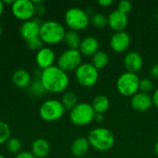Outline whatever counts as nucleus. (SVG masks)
<instances>
[{"instance_id":"obj_1","label":"nucleus","mask_w":158,"mask_h":158,"mask_svg":"<svg viewBox=\"0 0 158 158\" xmlns=\"http://www.w3.org/2000/svg\"><path fill=\"white\" fill-rule=\"evenodd\" d=\"M39 80L46 93L51 94L65 93L69 85V74L55 65L41 70Z\"/></svg>"},{"instance_id":"obj_2","label":"nucleus","mask_w":158,"mask_h":158,"mask_svg":"<svg viewBox=\"0 0 158 158\" xmlns=\"http://www.w3.org/2000/svg\"><path fill=\"white\" fill-rule=\"evenodd\" d=\"M90 145L99 152H106L110 150L115 144L114 133L106 128L93 129L87 137Z\"/></svg>"},{"instance_id":"obj_3","label":"nucleus","mask_w":158,"mask_h":158,"mask_svg":"<svg viewBox=\"0 0 158 158\" xmlns=\"http://www.w3.org/2000/svg\"><path fill=\"white\" fill-rule=\"evenodd\" d=\"M66 30L64 26L56 20H46L41 25L39 37L44 44L55 45L64 40Z\"/></svg>"},{"instance_id":"obj_4","label":"nucleus","mask_w":158,"mask_h":158,"mask_svg":"<svg viewBox=\"0 0 158 158\" xmlns=\"http://www.w3.org/2000/svg\"><path fill=\"white\" fill-rule=\"evenodd\" d=\"M65 22L69 30L80 31L86 29L90 23V17L86 10L81 7H70L65 13Z\"/></svg>"},{"instance_id":"obj_5","label":"nucleus","mask_w":158,"mask_h":158,"mask_svg":"<svg viewBox=\"0 0 158 158\" xmlns=\"http://www.w3.org/2000/svg\"><path fill=\"white\" fill-rule=\"evenodd\" d=\"M64 108L60 100L47 99L42 103L39 107L40 118L46 122H55L59 120L65 114Z\"/></svg>"},{"instance_id":"obj_6","label":"nucleus","mask_w":158,"mask_h":158,"mask_svg":"<svg viewBox=\"0 0 158 158\" xmlns=\"http://www.w3.org/2000/svg\"><path fill=\"white\" fill-rule=\"evenodd\" d=\"M95 112L91 104L79 103L69 111V119L76 126H86L94 120Z\"/></svg>"},{"instance_id":"obj_7","label":"nucleus","mask_w":158,"mask_h":158,"mask_svg":"<svg viewBox=\"0 0 158 158\" xmlns=\"http://www.w3.org/2000/svg\"><path fill=\"white\" fill-rule=\"evenodd\" d=\"M141 79L135 73L124 72L117 81V89L123 96H133L139 92Z\"/></svg>"},{"instance_id":"obj_8","label":"nucleus","mask_w":158,"mask_h":158,"mask_svg":"<svg viewBox=\"0 0 158 158\" xmlns=\"http://www.w3.org/2000/svg\"><path fill=\"white\" fill-rule=\"evenodd\" d=\"M82 55L79 49H67L56 59V66L65 72L75 71L82 63Z\"/></svg>"},{"instance_id":"obj_9","label":"nucleus","mask_w":158,"mask_h":158,"mask_svg":"<svg viewBox=\"0 0 158 158\" xmlns=\"http://www.w3.org/2000/svg\"><path fill=\"white\" fill-rule=\"evenodd\" d=\"M75 78L83 87L94 86L99 79V71L92 63H82L75 70Z\"/></svg>"},{"instance_id":"obj_10","label":"nucleus","mask_w":158,"mask_h":158,"mask_svg":"<svg viewBox=\"0 0 158 158\" xmlns=\"http://www.w3.org/2000/svg\"><path fill=\"white\" fill-rule=\"evenodd\" d=\"M10 9L13 16L23 22L33 19L36 15L35 4L31 0H16Z\"/></svg>"},{"instance_id":"obj_11","label":"nucleus","mask_w":158,"mask_h":158,"mask_svg":"<svg viewBox=\"0 0 158 158\" xmlns=\"http://www.w3.org/2000/svg\"><path fill=\"white\" fill-rule=\"evenodd\" d=\"M42 23L43 22L39 18H33L30 20L22 22V24L19 27V33L21 37L25 41H29L31 39L39 37Z\"/></svg>"},{"instance_id":"obj_12","label":"nucleus","mask_w":158,"mask_h":158,"mask_svg":"<svg viewBox=\"0 0 158 158\" xmlns=\"http://www.w3.org/2000/svg\"><path fill=\"white\" fill-rule=\"evenodd\" d=\"M56 59V54L49 46H44L35 55V63L41 70L54 66Z\"/></svg>"},{"instance_id":"obj_13","label":"nucleus","mask_w":158,"mask_h":158,"mask_svg":"<svg viewBox=\"0 0 158 158\" xmlns=\"http://www.w3.org/2000/svg\"><path fill=\"white\" fill-rule=\"evenodd\" d=\"M107 20L108 26L115 32L124 31L129 23V17L128 14H125L120 10L116 9L107 16Z\"/></svg>"},{"instance_id":"obj_14","label":"nucleus","mask_w":158,"mask_h":158,"mask_svg":"<svg viewBox=\"0 0 158 158\" xmlns=\"http://www.w3.org/2000/svg\"><path fill=\"white\" fill-rule=\"evenodd\" d=\"M131 43V36L128 32L118 31L115 32L110 38V47L117 53H122L129 49Z\"/></svg>"},{"instance_id":"obj_15","label":"nucleus","mask_w":158,"mask_h":158,"mask_svg":"<svg viewBox=\"0 0 158 158\" xmlns=\"http://www.w3.org/2000/svg\"><path fill=\"white\" fill-rule=\"evenodd\" d=\"M123 64L128 72L137 74L143 69V59L139 53L131 51L125 55Z\"/></svg>"},{"instance_id":"obj_16","label":"nucleus","mask_w":158,"mask_h":158,"mask_svg":"<svg viewBox=\"0 0 158 158\" xmlns=\"http://www.w3.org/2000/svg\"><path fill=\"white\" fill-rule=\"evenodd\" d=\"M131 107L138 112H145L153 106L152 96L149 94L138 92L136 94L131 96Z\"/></svg>"},{"instance_id":"obj_17","label":"nucleus","mask_w":158,"mask_h":158,"mask_svg":"<svg viewBox=\"0 0 158 158\" xmlns=\"http://www.w3.org/2000/svg\"><path fill=\"white\" fill-rule=\"evenodd\" d=\"M99 46H100V43L98 39L94 36L89 35L81 39L79 51L81 52L82 56H92L96 52L99 51Z\"/></svg>"},{"instance_id":"obj_18","label":"nucleus","mask_w":158,"mask_h":158,"mask_svg":"<svg viewBox=\"0 0 158 158\" xmlns=\"http://www.w3.org/2000/svg\"><path fill=\"white\" fill-rule=\"evenodd\" d=\"M51 152V145L45 138H37L31 143V153L36 158H45Z\"/></svg>"},{"instance_id":"obj_19","label":"nucleus","mask_w":158,"mask_h":158,"mask_svg":"<svg viewBox=\"0 0 158 158\" xmlns=\"http://www.w3.org/2000/svg\"><path fill=\"white\" fill-rule=\"evenodd\" d=\"M91 145L89 141L85 137H79L75 139L70 146L71 154L77 158H83L88 153Z\"/></svg>"},{"instance_id":"obj_20","label":"nucleus","mask_w":158,"mask_h":158,"mask_svg":"<svg viewBox=\"0 0 158 158\" xmlns=\"http://www.w3.org/2000/svg\"><path fill=\"white\" fill-rule=\"evenodd\" d=\"M31 81V75L26 69H17L12 74V82L19 89H27Z\"/></svg>"},{"instance_id":"obj_21","label":"nucleus","mask_w":158,"mask_h":158,"mask_svg":"<svg viewBox=\"0 0 158 158\" xmlns=\"http://www.w3.org/2000/svg\"><path fill=\"white\" fill-rule=\"evenodd\" d=\"M91 105H92L95 114H103L104 115L108 110V108L110 106V101L106 95L99 94L94 98Z\"/></svg>"},{"instance_id":"obj_22","label":"nucleus","mask_w":158,"mask_h":158,"mask_svg":"<svg viewBox=\"0 0 158 158\" xmlns=\"http://www.w3.org/2000/svg\"><path fill=\"white\" fill-rule=\"evenodd\" d=\"M63 42L69 47V49H79L81 39L78 31H75L73 30H68L66 31Z\"/></svg>"},{"instance_id":"obj_23","label":"nucleus","mask_w":158,"mask_h":158,"mask_svg":"<svg viewBox=\"0 0 158 158\" xmlns=\"http://www.w3.org/2000/svg\"><path fill=\"white\" fill-rule=\"evenodd\" d=\"M61 103L66 110L70 111L73 109L79 103H78V96L77 94L72 91H66L63 93L61 97Z\"/></svg>"},{"instance_id":"obj_24","label":"nucleus","mask_w":158,"mask_h":158,"mask_svg":"<svg viewBox=\"0 0 158 158\" xmlns=\"http://www.w3.org/2000/svg\"><path fill=\"white\" fill-rule=\"evenodd\" d=\"M27 92L29 95H31V97H35V98H41L46 94V91L44 88L39 79H36L31 81L30 86L27 88Z\"/></svg>"},{"instance_id":"obj_25","label":"nucleus","mask_w":158,"mask_h":158,"mask_svg":"<svg viewBox=\"0 0 158 158\" xmlns=\"http://www.w3.org/2000/svg\"><path fill=\"white\" fill-rule=\"evenodd\" d=\"M109 62V56L105 51H98L96 52L92 58V64L99 70L107 66Z\"/></svg>"},{"instance_id":"obj_26","label":"nucleus","mask_w":158,"mask_h":158,"mask_svg":"<svg viewBox=\"0 0 158 158\" xmlns=\"http://www.w3.org/2000/svg\"><path fill=\"white\" fill-rule=\"evenodd\" d=\"M90 22L98 29H103L108 25L107 17L103 13H94L90 19Z\"/></svg>"},{"instance_id":"obj_27","label":"nucleus","mask_w":158,"mask_h":158,"mask_svg":"<svg viewBox=\"0 0 158 158\" xmlns=\"http://www.w3.org/2000/svg\"><path fill=\"white\" fill-rule=\"evenodd\" d=\"M6 150L9 153L17 155L19 152H21L22 143H21V142H20V140L19 138L10 137L9 140L6 143Z\"/></svg>"},{"instance_id":"obj_28","label":"nucleus","mask_w":158,"mask_h":158,"mask_svg":"<svg viewBox=\"0 0 158 158\" xmlns=\"http://www.w3.org/2000/svg\"><path fill=\"white\" fill-rule=\"evenodd\" d=\"M11 135V130L9 125L5 122L0 120V144L6 143Z\"/></svg>"},{"instance_id":"obj_29","label":"nucleus","mask_w":158,"mask_h":158,"mask_svg":"<svg viewBox=\"0 0 158 158\" xmlns=\"http://www.w3.org/2000/svg\"><path fill=\"white\" fill-rule=\"evenodd\" d=\"M26 44H27V47L30 50L35 51V52H38L40 49H42L44 44L40 37H36V38L31 39L29 41H26Z\"/></svg>"},{"instance_id":"obj_30","label":"nucleus","mask_w":158,"mask_h":158,"mask_svg":"<svg viewBox=\"0 0 158 158\" xmlns=\"http://www.w3.org/2000/svg\"><path fill=\"white\" fill-rule=\"evenodd\" d=\"M153 89H154V83H153V81L150 79L144 78V79H142L140 81L139 92L145 93V94H149Z\"/></svg>"},{"instance_id":"obj_31","label":"nucleus","mask_w":158,"mask_h":158,"mask_svg":"<svg viewBox=\"0 0 158 158\" xmlns=\"http://www.w3.org/2000/svg\"><path fill=\"white\" fill-rule=\"evenodd\" d=\"M118 9L120 10L121 12L128 14L129 12H131V10L132 9V5L130 1L128 0H122L118 3Z\"/></svg>"},{"instance_id":"obj_32","label":"nucleus","mask_w":158,"mask_h":158,"mask_svg":"<svg viewBox=\"0 0 158 158\" xmlns=\"http://www.w3.org/2000/svg\"><path fill=\"white\" fill-rule=\"evenodd\" d=\"M35 4V10H36V15L38 16H43L45 11H46V7L43 4L42 1H33Z\"/></svg>"},{"instance_id":"obj_33","label":"nucleus","mask_w":158,"mask_h":158,"mask_svg":"<svg viewBox=\"0 0 158 158\" xmlns=\"http://www.w3.org/2000/svg\"><path fill=\"white\" fill-rule=\"evenodd\" d=\"M14 158H36L31 152H29V151H21L19 152V154H17Z\"/></svg>"},{"instance_id":"obj_34","label":"nucleus","mask_w":158,"mask_h":158,"mask_svg":"<svg viewBox=\"0 0 158 158\" xmlns=\"http://www.w3.org/2000/svg\"><path fill=\"white\" fill-rule=\"evenodd\" d=\"M150 73H151V76L155 79H158V63L155 64L151 69H150Z\"/></svg>"},{"instance_id":"obj_35","label":"nucleus","mask_w":158,"mask_h":158,"mask_svg":"<svg viewBox=\"0 0 158 158\" xmlns=\"http://www.w3.org/2000/svg\"><path fill=\"white\" fill-rule=\"evenodd\" d=\"M152 101H153V105L158 108V88L154 92L152 95Z\"/></svg>"},{"instance_id":"obj_36","label":"nucleus","mask_w":158,"mask_h":158,"mask_svg":"<svg viewBox=\"0 0 158 158\" xmlns=\"http://www.w3.org/2000/svg\"><path fill=\"white\" fill-rule=\"evenodd\" d=\"M101 6H104V7H107L109 6H111L113 4V1L112 0H99L97 2Z\"/></svg>"},{"instance_id":"obj_37","label":"nucleus","mask_w":158,"mask_h":158,"mask_svg":"<svg viewBox=\"0 0 158 158\" xmlns=\"http://www.w3.org/2000/svg\"><path fill=\"white\" fill-rule=\"evenodd\" d=\"M94 120L96 122H102L104 120V115L103 114H95Z\"/></svg>"},{"instance_id":"obj_38","label":"nucleus","mask_w":158,"mask_h":158,"mask_svg":"<svg viewBox=\"0 0 158 158\" xmlns=\"http://www.w3.org/2000/svg\"><path fill=\"white\" fill-rule=\"evenodd\" d=\"M4 10H5V3H4V1L0 0V17L2 16Z\"/></svg>"},{"instance_id":"obj_39","label":"nucleus","mask_w":158,"mask_h":158,"mask_svg":"<svg viewBox=\"0 0 158 158\" xmlns=\"http://www.w3.org/2000/svg\"><path fill=\"white\" fill-rule=\"evenodd\" d=\"M4 3H5V5H6H6H10V6H11V5L14 3V0H5Z\"/></svg>"},{"instance_id":"obj_40","label":"nucleus","mask_w":158,"mask_h":158,"mask_svg":"<svg viewBox=\"0 0 158 158\" xmlns=\"http://www.w3.org/2000/svg\"><path fill=\"white\" fill-rule=\"evenodd\" d=\"M155 153L156 154V156H158V141L156 143V144H155Z\"/></svg>"},{"instance_id":"obj_41","label":"nucleus","mask_w":158,"mask_h":158,"mask_svg":"<svg viewBox=\"0 0 158 158\" xmlns=\"http://www.w3.org/2000/svg\"><path fill=\"white\" fill-rule=\"evenodd\" d=\"M1 35H2V26L0 24V37H1Z\"/></svg>"},{"instance_id":"obj_42","label":"nucleus","mask_w":158,"mask_h":158,"mask_svg":"<svg viewBox=\"0 0 158 158\" xmlns=\"http://www.w3.org/2000/svg\"><path fill=\"white\" fill-rule=\"evenodd\" d=\"M0 158H6V157H5V156H4L3 155H1V154H0Z\"/></svg>"}]
</instances>
